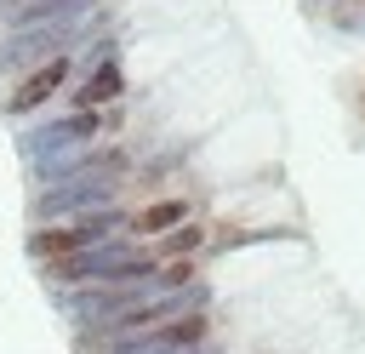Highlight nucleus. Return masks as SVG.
I'll return each mask as SVG.
<instances>
[{
  "label": "nucleus",
  "instance_id": "f257e3e1",
  "mask_svg": "<svg viewBox=\"0 0 365 354\" xmlns=\"http://www.w3.org/2000/svg\"><path fill=\"white\" fill-rule=\"evenodd\" d=\"M63 80H68V57H51V63H40V69H34L11 97H6V108H11V114H29V108H40Z\"/></svg>",
  "mask_w": 365,
  "mask_h": 354
},
{
  "label": "nucleus",
  "instance_id": "f03ea898",
  "mask_svg": "<svg viewBox=\"0 0 365 354\" xmlns=\"http://www.w3.org/2000/svg\"><path fill=\"white\" fill-rule=\"evenodd\" d=\"M120 86H125V80H120V63H103L97 74H86V86H80L74 97H80V108L91 114L97 103H114V97H120Z\"/></svg>",
  "mask_w": 365,
  "mask_h": 354
},
{
  "label": "nucleus",
  "instance_id": "7ed1b4c3",
  "mask_svg": "<svg viewBox=\"0 0 365 354\" xmlns=\"http://www.w3.org/2000/svg\"><path fill=\"white\" fill-rule=\"evenodd\" d=\"M177 223H188V206H182V200H154V206H143V211L131 217L137 234H160V228H177Z\"/></svg>",
  "mask_w": 365,
  "mask_h": 354
},
{
  "label": "nucleus",
  "instance_id": "20e7f679",
  "mask_svg": "<svg viewBox=\"0 0 365 354\" xmlns=\"http://www.w3.org/2000/svg\"><path fill=\"white\" fill-rule=\"evenodd\" d=\"M200 240H205V228H200V223H177V234L165 240V257L177 263V257H188V251H194Z\"/></svg>",
  "mask_w": 365,
  "mask_h": 354
},
{
  "label": "nucleus",
  "instance_id": "39448f33",
  "mask_svg": "<svg viewBox=\"0 0 365 354\" xmlns=\"http://www.w3.org/2000/svg\"><path fill=\"white\" fill-rule=\"evenodd\" d=\"M200 337H205V320L200 314H188V320H177V325L160 331V343H200Z\"/></svg>",
  "mask_w": 365,
  "mask_h": 354
},
{
  "label": "nucleus",
  "instance_id": "423d86ee",
  "mask_svg": "<svg viewBox=\"0 0 365 354\" xmlns=\"http://www.w3.org/2000/svg\"><path fill=\"white\" fill-rule=\"evenodd\" d=\"M165 280H171V285H182V280H194V263H188V257H177V263H165Z\"/></svg>",
  "mask_w": 365,
  "mask_h": 354
}]
</instances>
